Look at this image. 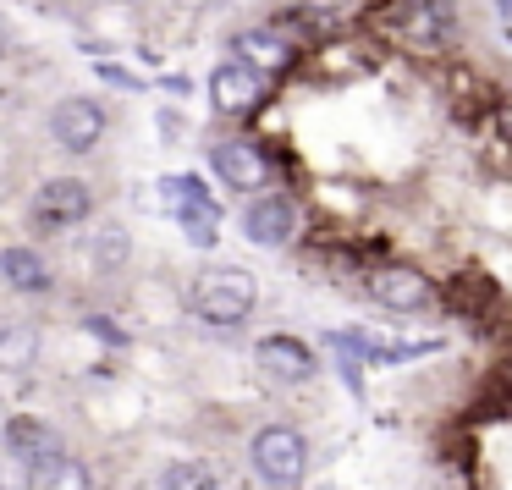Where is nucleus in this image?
<instances>
[{
    "label": "nucleus",
    "instance_id": "obj_1",
    "mask_svg": "<svg viewBox=\"0 0 512 490\" xmlns=\"http://www.w3.org/2000/svg\"><path fill=\"white\" fill-rule=\"evenodd\" d=\"M254 303H259V281H254V270H243V265L199 270V276H193V292H188V309L199 314V320H210V325L248 320Z\"/></svg>",
    "mask_w": 512,
    "mask_h": 490
},
{
    "label": "nucleus",
    "instance_id": "obj_2",
    "mask_svg": "<svg viewBox=\"0 0 512 490\" xmlns=\"http://www.w3.org/2000/svg\"><path fill=\"white\" fill-rule=\"evenodd\" d=\"M248 468H254V479L270 490H298L303 479H309V441H303V430H292V424H265V430H254V441H248Z\"/></svg>",
    "mask_w": 512,
    "mask_h": 490
},
{
    "label": "nucleus",
    "instance_id": "obj_3",
    "mask_svg": "<svg viewBox=\"0 0 512 490\" xmlns=\"http://www.w3.org/2000/svg\"><path fill=\"white\" fill-rule=\"evenodd\" d=\"M210 166H215V177H221L232 193L270 188V155L259 144H248V138H221V144L210 149Z\"/></svg>",
    "mask_w": 512,
    "mask_h": 490
},
{
    "label": "nucleus",
    "instance_id": "obj_4",
    "mask_svg": "<svg viewBox=\"0 0 512 490\" xmlns=\"http://www.w3.org/2000/svg\"><path fill=\"white\" fill-rule=\"evenodd\" d=\"M391 28H397V39L413 50H441L446 39L457 34L452 12L435 6V0H397V6H391Z\"/></svg>",
    "mask_w": 512,
    "mask_h": 490
},
{
    "label": "nucleus",
    "instance_id": "obj_5",
    "mask_svg": "<svg viewBox=\"0 0 512 490\" xmlns=\"http://www.w3.org/2000/svg\"><path fill=\"white\" fill-rule=\"evenodd\" d=\"M89 210H94V193H89V182H78V177H50V182H39V193H34V226H78V221H89Z\"/></svg>",
    "mask_w": 512,
    "mask_h": 490
},
{
    "label": "nucleus",
    "instance_id": "obj_6",
    "mask_svg": "<svg viewBox=\"0 0 512 490\" xmlns=\"http://www.w3.org/2000/svg\"><path fill=\"white\" fill-rule=\"evenodd\" d=\"M105 127H111V116H105L100 100H61L56 116H50V133H56V144L67 155H89L105 138Z\"/></svg>",
    "mask_w": 512,
    "mask_h": 490
},
{
    "label": "nucleus",
    "instance_id": "obj_7",
    "mask_svg": "<svg viewBox=\"0 0 512 490\" xmlns=\"http://www.w3.org/2000/svg\"><path fill=\"white\" fill-rule=\"evenodd\" d=\"M210 105L221 116H254L265 105V78L254 67H243V61H221L210 72Z\"/></svg>",
    "mask_w": 512,
    "mask_h": 490
},
{
    "label": "nucleus",
    "instance_id": "obj_8",
    "mask_svg": "<svg viewBox=\"0 0 512 490\" xmlns=\"http://www.w3.org/2000/svg\"><path fill=\"white\" fill-rule=\"evenodd\" d=\"M369 298H375L380 309H391V314H413V309H424V303L435 298V287H430V276H424L419 265H380L375 276H369Z\"/></svg>",
    "mask_w": 512,
    "mask_h": 490
},
{
    "label": "nucleus",
    "instance_id": "obj_9",
    "mask_svg": "<svg viewBox=\"0 0 512 490\" xmlns=\"http://www.w3.org/2000/svg\"><path fill=\"white\" fill-rule=\"evenodd\" d=\"M243 232H248V243H259V248H287L292 237H298V204H292L287 193H259L243 215Z\"/></svg>",
    "mask_w": 512,
    "mask_h": 490
},
{
    "label": "nucleus",
    "instance_id": "obj_10",
    "mask_svg": "<svg viewBox=\"0 0 512 490\" xmlns=\"http://www.w3.org/2000/svg\"><path fill=\"white\" fill-rule=\"evenodd\" d=\"M254 364H259V375L276 380V386H303V380L314 375V353L298 342V336H259Z\"/></svg>",
    "mask_w": 512,
    "mask_h": 490
},
{
    "label": "nucleus",
    "instance_id": "obj_11",
    "mask_svg": "<svg viewBox=\"0 0 512 490\" xmlns=\"http://www.w3.org/2000/svg\"><path fill=\"white\" fill-rule=\"evenodd\" d=\"M6 452H12L23 468H34V463H45V457L67 452V446H61L56 424L34 419V413H17V419H6Z\"/></svg>",
    "mask_w": 512,
    "mask_h": 490
},
{
    "label": "nucleus",
    "instance_id": "obj_12",
    "mask_svg": "<svg viewBox=\"0 0 512 490\" xmlns=\"http://www.w3.org/2000/svg\"><path fill=\"white\" fill-rule=\"evenodd\" d=\"M0 281L12 292H23V298H34V292H45L50 287V265H45V254L39 248H0Z\"/></svg>",
    "mask_w": 512,
    "mask_h": 490
},
{
    "label": "nucleus",
    "instance_id": "obj_13",
    "mask_svg": "<svg viewBox=\"0 0 512 490\" xmlns=\"http://www.w3.org/2000/svg\"><path fill=\"white\" fill-rule=\"evenodd\" d=\"M232 61H243V67H254L265 78V72H281L292 61V45L281 34H270V28H254V34L232 39Z\"/></svg>",
    "mask_w": 512,
    "mask_h": 490
},
{
    "label": "nucleus",
    "instance_id": "obj_14",
    "mask_svg": "<svg viewBox=\"0 0 512 490\" xmlns=\"http://www.w3.org/2000/svg\"><path fill=\"white\" fill-rule=\"evenodd\" d=\"M28 490H94V474H89L83 457L56 452V457H45V463L28 468Z\"/></svg>",
    "mask_w": 512,
    "mask_h": 490
},
{
    "label": "nucleus",
    "instance_id": "obj_15",
    "mask_svg": "<svg viewBox=\"0 0 512 490\" xmlns=\"http://www.w3.org/2000/svg\"><path fill=\"white\" fill-rule=\"evenodd\" d=\"M39 358V331L34 325H0V369L17 375V369H34Z\"/></svg>",
    "mask_w": 512,
    "mask_h": 490
},
{
    "label": "nucleus",
    "instance_id": "obj_16",
    "mask_svg": "<svg viewBox=\"0 0 512 490\" xmlns=\"http://www.w3.org/2000/svg\"><path fill=\"white\" fill-rule=\"evenodd\" d=\"M160 490H221V479H215V468L204 457H182V463H171L160 474Z\"/></svg>",
    "mask_w": 512,
    "mask_h": 490
},
{
    "label": "nucleus",
    "instance_id": "obj_17",
    "mask_svg": "<svg viewBox=\"0 0 512 490\" xmlns=\"http://www.w3.org/2000/svg\"><path fill=\"white\" fill-rule=\"evenodd\" d=\"M127 254H133V237H127L122 226H100V232H94L89 259H94L100 270H122V265H127Z\"/></svg>",
    "mask_w": 512,
    "mask_h": 490
},
{
    "label": "nucleus",
    "instance_id": "obj_18",
    "mask_svg": "<svg viewBox=\"0 0 512 490\" xmlns=\"http://www.w3.org/2000/svg\"><path fill=\"white\" fill-rule=\"evenodd\" d=\"M479 298H490V281H485V276H457V287L446 292V303H457L463 314H474Z\"/></svg>",
    "mask_w": 512,
    "mask_h": 490
},
{
    "label": "nucleus",
    "instance_id": "obj_19",
    "mask_svg": "<svg viewBox=\"0 0 512 490\" xmlns=\"http://www.w3.org/2000/svg\"><path fill=\"white\" fill-rule=\"evenodd\" d=\"M100 78H111L116 89H138V78L133 72H122V67H111V61H100Z\"/></svg>",
    "mask_w": 512,
    "mask_h": 490
},
{
    "label": "nucleus",
    "instance_id": "obj_20",
    "mask_svg": "<svg viewBox=\"0 0 512 490\" xmlns=\"http://www.w3.org/2000/svg\"><path fill=\"white\" fill-rule=\"evenodd\" d=\"M89 331H94V336H105V342H116V347L127 342V336L116 331V320H89Z\"/></svg>",
    "mask_w": 512,
    "mask_h": 490
},
{
    "label": "nucleus",
    "instance_id": "obj_21",
    "mask_svg": "<svg viewBox=\"0 0 512 490\" xmlns=\"http://www.w3.org/2000/svg\"><path fill=\"white\" fill-rule=\"evenodd\" d=\"M309 12H336V6H347V0H303Z\"/></svg>",
    "mask_w": 512,
    "mask_h": 490
},
{
    "label": "nucleus",
    "instance_id": "obj_22",
    "mask_svg": "<svg viewBox=\"0 0 512 490\" xmlns=\"http://www.w3.org/2000/svg\"><path fill=\"white\" fill-rule=\"evenodd\" d=\"M12 45V28H6V17H0V50Z\"/></svg>",
    "mask_w": 512,
    "mask_h": 490
},
{
    "label": "nucleus",
    "instance_id": "obj_23",
    "mask_svg": "<svg viewBox=\"0 0 512 490\" xmlns=\"http://www.w3.org/2000/svg\"><path fill=\"white\" fill-rule=\"evenodd\" d=\"M435 6H446V0H435Z\"/></svg>",
    "mask_w": 512,
    "mask_h": 490
}]
</instances>
